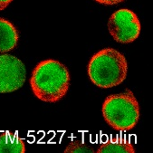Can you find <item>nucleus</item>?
Segmentation results:
<instances>
[{
  "instance_id": "obj_1",
  "label": "nucleus",
  "mask_w": 153,
  "mask_h": 153,
  "mask_svg": "<svg viewBox=\"0 0 153 153\" xmlns=\"http://www.w3.org/2000/svg\"><path fill=\"white\" fill-rule=\"evenodd\" d=\"M71 77L67 67L57 60H44L35 67L30 78L34 95L45 102H57L69 91Z\"/></svg>"
},
{
  "instance_id": "obj_2",
  "label": "nucleus",
  "mask_w": 153,
  "mask_h": 153,
  "mask_svg": "<svg viewBox=\"0 0 153 153\" xmlns=\"http://www.w3.org/2000/svg\"><path fill=\"white\" fill-rule=\"evenodd\" d=\"M87 73L91 82L99 88L109 89L118 86L127 77V59L116 49H102L90 59Z\"/></svg>"
},
{
  "instance_id": "obj_3",
  "label": "nucleus",
  "mask_w": 153,
  "mask_h": 153,
  "mask_svg": "<svg viewBox=\"0 0 153 153\" xmlns=\"http://www.w3.org/2000/svg\"><path fill=\"white\" fill-rule=\"evenodd\" d=\"M102 112L106 123L115 131L132 130L140 119V104L132 91L111 94L103 102Z\"/></svg>"
},
{
  "instance_id": "obj_4",
  "label": "nucleus",
  "mask_w": 153,
  "mask_h": 153,
  "mask_svg": "<svg viewBox=\"0 0 153 153\" xmlns=\"http://www.w3.org/2000/svg\"><path fill=\"white\" fill-rule=\"evenodd\" d=\"M108 30L116 42L130 44L139 37L141 25L133 11L122 8L115 11L111 16L108 21Z\"/></svg>"
},
{
  "instance_id": "obj_5",
  "label": "nucleus",
  "mask_w": 153,
  "mask_h": 153,
  "mask_svg": "<svg viewBox=\"0 0 153 153\" xmlns=\"http://www.w3.org/2000/svg\"><path fill=\"white\" fill-rule=\"evenodd\" d=\"M26 78L23 62L11 54L0 55V94H7L20 89Z\"/></svg>"
},
{
  "instance_id": "obj_6",
  "label": "nucleus",
  "mask_w": 153,
  "mask_h": 153,
  "mask_svg": "<svg viewBox=\"0 0 153 153\" xmlns=\"http://www.w3.org/2000/svg\"><path fill=\"white\" fill-rule=\"evenodd\" d=\"M18 40L19 34L15 25L7 19L0 18V53L14 50Z\"/></svg>"
},
{
  "instance_id": "obj_7",
  "label": "nucleus",
  "mask_w": 153,
  "mask_h": 153,
  "mask_svg": "<svg viewBox=\"0 0 153 153\" xmlns=\"http://www.w3.org/2000/svg\"><path fill=\"white\" fill-rule=\"evenodd\" d=\"M97 153H135L136 149L129 139L115 137L111 138L102 143L97 150Z\"/></svg>"
},
{
  "instance_id": "obj_8",
  "label": "nucleus",
  "mask_w": 153,
  "mask_h": 153,
  "mask_svg": "<svg viewBox=\"0 0 153 153\" xmlns=\"http://www.w3.org/2000/svg\"><path fill=\"white\" fill-rule=\"evenodd\" d=\"M25 145L17 133L0 132V153H25Z\"/></svg>"
},
{
  "instance_id": "obj_9",
  "label": "nucleus",
  "mask_w": 153,
  "mask_h": 153,
  "mask_svg": "<svg viewBox=\"0 0 153 153\" xmlns=\"http://www.w3.org/2000/svg\"><path fill=\"white\" fill-rule=\"evenodd\" d=\"M65 153H94L95 149L93 146L87 144L84 140L75 139L70 141L65 149Z\"/></svg>"
},
{
  "instance_id": "obj_10",
  "label": "nucleus",
  "mask_w": 153,
  "mask_h": 153,
  "mask_svg": "<svg viewBox=\"0 0 153 153\" xmlns=\"http://www.w3.org/2000/svg\"><path fill=\"white\" fill-rule=\"evenodd\" d=\"M96 2L102 4V5H107V6H111V5H117L121 2H123L124 0H95Z\"/></svg>"
},
{
  "instance_id": "obj_11",
  "label": "nucleus",
  "mask_w": 153,
  "mask_h": 153,
  "mask_svg": "<svg viewBox=\"0 0 153 153\" xmlns=\"http://www.w3.org/2000/svg\"><path fill=\"white\" fill-rule=\"evenodd\" d=\"M12 1L13 0H0V11L6 9Z\"/></svg>"
}]
</instances>
